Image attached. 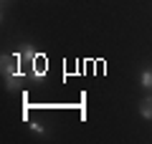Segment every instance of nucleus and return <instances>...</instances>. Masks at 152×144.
Returning <instances> with one entry per match:
<instances>
[{
    "instance_id": "obj_1",
    "label": "nucleus",
    "mask_w": 152,
    "mask_h": 144,
    "mask_svg": "<svg viewBox=\"0 0 152 144\" xmlns=\"http://www.w3.org/2000/svg\"><path fill=\"white\" fill-rule=\"evenodd\" d=\"M46 73H48V63H38V61L31 63V79L33 81H43Z\"/></svg>"
},
{
    "instance_id": "obj_2",
    "label": "nucleus",
    "mask_w": 152,
    "mask_h": 144,
    "mask_svg": "<svg viewBox=\"0 0 152 144\" xmlns=\"http://www.w3.org/2000/svg\"><path fill=\"white\" fill-rule=\"evenodd\" d=\"M18 58H26L28 63H33V61L38 58V53L33 51V46H20V51H18Z\"/></svg>"
},
{
    "instance_id": "obj_3",
    "label": "nucleus",
    "mask_w": 152,
    "mask_h": 144,
    "mask_svg": "<svg viewBox=\"0 0 152 144\" xmlns=\"http://www.w3.org/2000/svg\"><path fill=\"white\" fill-rule=\"evenodd\" d=\"M140 116L142 119H152V96H147L145 101L140 104Z\"/></svg>"
},
{
    "instance_id": "obj_4",
    "label": "nucleus",
    "mask_w": 152,
    "mask_h": 144,
    "mask_svg": "<svg viewBox=\"0 0 152 144\" xmlns=\"http://www.w3.org/2000/svg\"><path fill=\"white\" fill-rule=\"evenodd\" d=\"M140 86L142 89H152V68H145L140 73Z\"/></svg>"
},
{
    "instance_id": "obj_5",
    "label": "nucleus",
    "mask_w": 152,
    "mask_h": 144,
    "mask_svg": "<svg viewBox=\"0 0 152 144\" xmlns=\"http://www.w3.org/2000/svg\"><path fill=\"white\" fill-rule=\"evenodd\" d=\"M28 127H31V132H33V134H38V137H43V134H46L43 124H38V121H28Z\"/></svg>"
}]
</instances>
